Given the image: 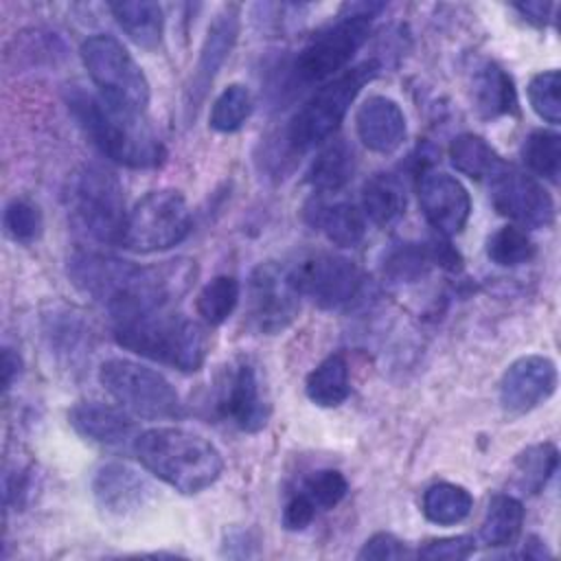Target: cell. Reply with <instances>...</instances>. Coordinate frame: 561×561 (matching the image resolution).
Segmentation results:
<instances>
[{
  "label": "cell",
  "instance_id": "1",
  "mask_svg": "<svg viewBox=\"0 0 561 561\" xmlns=\"http://www.w3.org/2000/svg\"><path fill=\"white\" fill-rule=\"evenodd\" d=\"M195 274V261L188 259L136 265L94 250H79L68 259L72 285L103 305L114 322L171 309L188 291Z\"/></svg>",
  "mask_w": 561,
  "mask_h": 561
},
{
  "label": "cell",
  "instance_id": "2",
  "mask_svg": "<svg viewBox=\"0 0 561 561\" xmlns=\"http://www.w3.org/2000/svg\"><path fill=\"white\" fill-rule=\"evenodd\" d=\"M131 449L149 473L184 495L213 486L224 471L221 451L202 434L184 427L145 430Z\"/></svg>",
  "mask_w": 561,
  "mask_h": 561
},
{
  "label": "cell",
  "instance_id": "3",
  "mask_svg": "<svg viewBox=\"0 0 561 561\" xmlns=\"http://www.w3.org/2000/svg\"><path fill=\"white\" fill-rule=\"evenodd\" d=\"M70 114L90 142L112 162L129 169H153L162 164L167 151L156 131L142 121L105 103L99 94L72 88L66 94Z\"/></svg>",
  "mask_w": 561,
  "mask_h": 561
},
{
  "label": "cell",
  "instance_id": "4",
  "mask_svg": "<svg viewBox=\"0 0 561 561\" xmlns=\"http://www.w3.org/2000/svg\"><path fill=\"white\" fill-rule=\"evenodd\" d=\"M114 337L123 348L182 373L199 370L208 353L204 327L171 309L121 320L114 324Z\"/></svg>",
  "mask_w": 561,
  "mask_h": 561
},
{
  "label": "cell",
  "instance_id": "5",
  "mask_svg": "<svg viewBox=\"0 0 561 561\" xmlns=\"http://www.w3.org/2000/svg\"><path fill=\"white\" fill-rule=\"evenodd\" d=\"M383 9V4L362 2L346 4L337 22L318 31L296 55L291 64V77L302 83H327L346 70V64L364 46L370 35L373 20Z\"/></svg>",
  "mask_w": 561,
  "mask_h": 561
},
{
  "label": "cell",
  "instance_id": "6",
  "mask_svg": "<svg viewBox=\"0 0 561 561\" xmlns=\"http://www.w3.org/2000/svg\"><path fill=\"white\" fill-rule=\"evenodd\" d=\"M379 68L377 59H366L322 83L318 92H313L311 99L291 116L285 134L287 147L291 151H307L327 142L342 125L362 88L377 77Z\"/></svg>",
  "mask_w": 561,
  "mask_h": 561
},
{
  "label": "cell",
  "instance_id": "7",
  "mask_svg": "<svg viewBox=\"0 0 561 561\" xmlns=\"http://www.w3.org/2000/svg\"><path fill=\"white\" fill-rule=\"evenodd\" d=\"M66 204L72 224L94 241L118 243L125 228V195L121 180L101 164H83L70 175Z\"/></svg>",
  "mask_w": 561,
  "mask_h": 561
},
{
  "label": "cell",
  "instance_id": "8",
  "mask_svg": "<svg viewBox=\"0 0 561 561\" xmlns=\"http://www.w3.org/2000/svg\"><path fill=\"white\" fill-rule=\"evenodd\" d=\"M79 53L105 103L121 112L145 116L151 99L147 75L116 37L101 33L92 35L81 44Z\"/></svg>",
  "mask_w": 561,
  "mask_h": 561
},
{
  "label": "cell",
  "instance_id": "9",
  "mask_svg": "<svg viewBox=\"0 0 561 561\" xmlns=\"http://www.w3.org/2000/svg\"><path fill=\"white\" fill-rule=\"evenodd\" d=\"M99 381L105 392L131 416L147 421L180 419L182 401L171 381L158 370L134 359L112 357L99 368Z\"/></svg>",
  "mask_w": 561,
  "mask_h": 561
},
{
  "label": "cell",
  "instance_id": "10",
  "mask_svg": "<svg viewBox=\"0 0 561 561\" xmlns=\"http://www.w3.org/2000/svg\"><path fill=\"white\" fill-rule=\"evenodd\" d=\"M188 232L191 210L184 195L175 188H156L127 213L121 245L138 254H151L182 243Z\"/></svg>",
  "mask_w": 561,
  "mask_h": 561
},
{
  "label": "cell",
  "instance_id": "11",
  "mask_svg": "<svg viewBox=\"0 0 561 561\" xmlns=\"http://www.w3.org/2000/svg\"><path fill=\"white\" fill-rule=\"evenodd\" d=\"M300 298H309L320 309H344L359 298L364 276L359 267L340 254L318 252L289 270Z\"/></svg>",
  "mask_w": 561,
  "mask_h": 561
},
{
  "label": "cell",
  "instance_id": "12",
  "mask_svg": "<svg viewBox=\"0 0 561 561\" xmlns=\"http://www.w3.org/2000/svg\"><path fill=\"white\" fill-rule=\"evenodd\" d=\"M248 324L259 333H280L300 311V294L289 270L276 263H261L248 278Z\"/></svg>",
  "mask_w": 561,
  "mask_h": 561
},
{
  "label": "cell",
  "instance_id": "13",
  "mask_svg": "<svg viewBox=\"0 0 561 561\" xmlns=\"http://www.w3.org/2000/svg\"><path fill=\"white\" fill-rule=\"evenodd\" d=\"M489 184L493 208L513 226L546 228L554 221V199L535 175L504 164Z\"/></svg>",
  "mask_w": 561,
  "mask_h": 561
},
{
  "label": "cell",
  "instance_id": "14",
  "mask_svg": "<svg viewBox=\"0 0 561 561\" xmlns=\"http://www.w3.org/2000/svg\"><path fill=\"white\" fill-rule=\"evenodd\" d=\"M217 412L237 430L254 434L265 427L270 419V403L265 399L256 366L239 359L228 368L217 392Z\"/></svg>",
  "mask_w": 561,
  "mask_h": 561
},
{
  "label": "cell",
  "instance_id": "15",
  "mask_svg": "<svg viewBox=\"0 0 561 561\" xmlns=\"http://www.w3.org/2000/svg\"><path fill=\"white\" fill-rule=\"evenodd\" d=\"M557 383V364L548 355H524L515 359L500 379V405L508 414H526L548 401Z\"/></svg>",
  "mask_w": 561,
  "mask_h": 561
},
{
  "label": "cell",
  "instance_id": "16",
  "mask_svg": "<svg viewBox=\"0 0 561 561\" xmlns=\"http://www.w3.org/2000/svg\"><path fill=\"white\" fill-rule=\"evenodd\" d=\"M419 204L427 224L443 237L458 234L471 215L469 191L458 178L438 169L421 173Z\"/></svg>",
  "mask_w": 561,
  "mask_h": 561
},
{
  "label": "cell",
  "instance_id": "17",
  "mask_svg": "<svg viewBox=\"0 0 561 561\" xmlns=\"http://www.w3.org/2000/svg\"><path fill=\"white\" fill-rule=\"evenodd\" d=\"M239 18H241L239 7L228 4L210 22L204 44L199 48L195 72L186 88V105L184 107L188 114L197 112V107L206 99L208 88L213 85L217 72L221 70L224 61L228 59V55L237 42V35H239Z\"/></svg>",
  "mask_w": 561,
  "mask_h": 561
},
{
  "label": "cell",
  "instance_id": "18",
  "mask_svg": "<svg viewBox=\"0 0 561 561\" xmlns=\"http://www.w3.org/2000/svg\"><path fill=\"white\" fill-rule=\"evenodd\" d=\"M92 493L105 513L127 517L147 506L153 489L149 480L134 467L125 462H107L96 471Z\"/></svg>",
  "mask_w": 561,
  "mask_h": 561
},
{
  "label": "cell",
  "instance_id": "19",
  "mask_svg": "<svg viewBox=\"0 0 561 561\" xmlns=\"http://www.w3.org/2000/svg\"><path fill=\"white\" fill-rule=\"evenodd\" d=\"M70 425L75 427L77 434L83 438L110 447V449H121L131 445L136 440V423L131 421L129 412L123 408H114L101 401H81L72 405L70 414Z\"/></svg>",
  "mask_w": 561,
  "mask_h": 561
},
{
  "label": "cell",
  "instance_id": "20",
  "mask_svg": "<svg viewBox=\"0 0 561 561\" xmlns=\"http://www.w3.org/2000/svg\"><path fill=\"white\" fill-rule=\"evenodd\" d=\"M355 129L366 149L375 153H392L408 134L405 114L397 101L383 94L368 96L355 114Z\"/></svg>",
  "mask_w": 561,
  "mask_h": 561
},
{
  "label": "cell",
  "instance_id": "21",
  "mask_svg": "<svg viewBox=\"0 0 561 561\" xmlns=\"http://www.w3.org/2000/svg\"><path fill=\"white\" fill-rule=\"evenodd\" d=\"M307 221L337 248H355L366 234V217L351 202L313 199L305 208Z\"/></svg>",
  "mask_w": 561,
  "mask_h": 561
},
{
  "label": "cell",
  "instance_id": "22",
  "mask_svg": "<svg viewBox=\"0 0 561 561\" xmlns=\"http://www.w3.org/2000/svg\"><path fill=\"white\" fill-rule=\"evenodd\" d=\"M110 11L123 33L140 48L153 50L162 44L164 13L158 2L149 0H125L112 2Z\"/></svg>",
  "mask_w": 561,
  "mask_h": 561
},
{
  "label": "cell",
  "instance_id": "23",
  "mask_svg": "<svg viewBox=\"0 0 561 561\" xmlns=\"http://www.w3.org/2000/svg\"><path fill=\"white\" fill-rule=\"evenodd\" d=\"M473 101L482 118L517 114V90L513 77L497 64H484L473 79Z\"/></svg>",
  "mask_w": 561,
  "mask_h": 561
},
{
  "label": "cell",
  "instance_id": "24",
  "mask_svg": "<svg viewBox=\"0 0 561 561\" xmlns=\"http://www.w3.org/2000/svg\"><path fill=\"white\" fill-rule=\"evenodd\" d=\"M362 213L377 226H392L405 213L403 182L392 173H375L362 188Z\"/></svg>",
  "mask_w": 561,
  "mask_h": 561
},
{
  "label": "cell",
  "instance_id": "25",
  "mask_svg": "<svg viewBox=\"0 0 561 561\" xmlns=\"http://www.w3.org/2000/svg\"><path fill=\"white\" fill-rule=\"evenodd\" d=\"M355 173V153L344 140H331L313 158L307 182L320 193L342 191Z\"/></svg>",
  "mask_w": 561,
  "mask_h": 561
},
{
  "label": "cell",
  "instance_id": "26",
  "mask_svg": "<svg viewBox=\"0 0 561 561\" xmlns=\"http://www.w3.org/2000/svg\"><path fill=\"white\" fill-rule=\"evenodd\" d=\"M305 392L320 408H337L351 394L348 364L342 353L324 357L307 377Z\"/></svg>",
  "mask_w": 561,
  "mask_h": 561
},
{
  "label": "cell",
  "instance_id": "27",
  "mask_svg": "<svg viewBox=\"0 0 561 561\" xmlns=\"http://www.w3.org/2000/svg\"><path fill=\"white\" fill-rule=\"evenodd\" d=\"M524 526V506L508 493H497L489 500L480 537L491 548H504L517 541Z\"/></svg>",
  "mask_w": 561,
  "mask_h": 561
},
{
  "label": "cell",
  "instance_id": "28",
  "mask_svg": "<svg viewBox=\"0 0 561 561\" xmlns=\"http://www.w3.org/2000/svg\"><path fill=\"white\" fill-rule=\"evenodd\" d=\"M449 160L456 171L473 180H491L506 162L500 153L476 134H460L449 145Z\"/></svg>",
  "mask_w": 561,
  "mask_h": 561
},
{
  "label": "cell",
  "instance_id": "29",
  "mask_svg": "<svg viewBox=\"0 0 561 561\" xmlns=\"http://www.w3.org/2000/svg\"><path fill=\"white\" fill-rule=\"evenodd\" d=\"M423 515L436 526L460 524L473 508L471 493L454 482H436L423 493Z\"/></svg>",
  "mask_w": 561,
  "mask_h": 561
},
{
  "label": "cell",
  "instance_id": "30",
  "mask_svg": "<svg viewBox=\"0 0 561 561\" xmlns=\"http://www.w3.org/2000/svg\"><path fill=\"white\" fill-rule=\"evenodd\" d=\"M559 465V451L552 443H539L526 447L515 458V484L522 493H539L554 476Z\"/></svg>",
  "mask_w": 561,
  "mask_h": 561
},
{
  "label": "cell",
  "instance_id": "31",
  "mask_svg": "<svg viewBox=\"0 0 561 561\" xmlns=\"http://www.w3.org/2000/svg\"><path fill=\"white\" fill-rule=\"evenodd\" d=\"M239 298H241L239 280L230 274H219L202 287L195 300V309H197V316L204 320V324L219 327L232 316V311L239 305Z\"/></svg>",
  "mask_w": 561,
  "mask_h": 561
},
{
  "label": "cell",
  "instance_id": "32",
  "mask_svg": "<svg viewBox=\"0 0 561 561\" xmlns=\"http://www.w3.org/2000/svg\"><path fill=\"white\" fill-rule=\"evenodd\" d=\"M524 164L539 178L557 184L561 173V136L550 129H535L522 147Z\"/></svg>",
  "mask_w": 561,
  "mask_h": 561
},
{
  "label": "cell",
  "instance_id": "33",
  "mask_svg": "<svg viewBox=\"0 0 561 561\" xmlns=\"http://www.w3.org/2000/svg\"><path fill=\"white\" fill-rule=\"evenodd\" d=\"M254 99L252 92L241 83H230L221 90L210 107V127L221 134H232L245 125L252 116Z\"/></svg>",
  "mask_w": 561,
  "mask_h": 561
},
{
  "label": "cell",
  "instance_id": "34",
  "mask_svg": "<svg viewBox=\"0 0 561 561\" xmlns=\"http://www.w3.org/2000/svg\"><path fill=\"white\" fill-rule=\"evenodd\" d=\"M486 256L502 267H515L535 256V243L519 226H502L486 239Z\"/></svg>",
  "mask_w": 561,
  "mask_h": 561
},
{
  "label": "cell",
  "instance_id": "35",
  "mask_svg": "<svg viewBox=\"0 0 561 561\" xmlns=\"http://www.w3.org/2000/svg\"><path fill=\"white\" fill-rule=\"evenodd\" d=\"M2 224H4V232L15 243H33L44 228L39 206L26 197H15L7 204Z\"/></svg>",
  "mask_w": 561,
  "mask_h": 561
},
{
  "label": "cell",
  "instance_id": "36",
  "mask_svg": "<svg viewBox=\"0 0 561 561\" xmlns=\"http://www.w3.org/2000/svg\"><path fill=\"white\" fill-rule=\"evenodd\" d=\"M561 79L557 70L537 72L528 83V101L539 118L550 125H559L561 121V101H559Z\"/></svg>",
  "mask_w": 561,
  "mask_h": 561
},
{
  "label": "cell",
  "instance_id": "37",
  "mask_svg": "<svg viewBox=\"0 0 561 561\" xmlns=\"http://www.w3.org/2000/svg\"><path fill=\"white\" fill-rule=\"evenodd\" d=\"M434 261V243L425 248L423 243H401L386 259V270L397 280H412L421 276Z\"/></svg>",
  "mask_w": 561,
  "mask_h": 561
},
{
  "label": "cell",
  "instance_id": "38",
  "mask_svg": "<svg viewBox=\"0 0 561 561\" xmlns=\"http://www.w3.org/2000/svg\"><path fill=\"white\" fill-rule=\"evenodd\" d=\"M311 502L322 508V511H329V508H335L346 491H348V482L344 478V473H340L337 469H322V471H316L311 473L307 480H305V489H302Z\"/></svg>",
  "mask_w": 561,
  "mask_h": 561
},
{
  "label": "cell",
  "instance_id": "39",
  "mask_svg": "<svg viewBox=\"0 0 561 561\" xmlns=\"http://www.w3.org/2000/svg\"><path fill=\"white\" fill-rule=\"evenodd\" d=\"M476 550V539L469 535H456V537H443L432 539L423 548H419L421 559H447V561H460L471 557Z\"/></svg>",
  "mask_w": 561,
  "mask_h": 561
},
{
  "label": "cell",
  "instance_id": "40",
  "mask_svg": "<svg viewBox=\"0 0 561 561\" xmlns=\"http://www.w3.org/2000/svg\"><path fill=\"white\" fill-rule=\"evenodd\" d=\"M408 554L405 546L390 533H375L357 552V559H403Z\"/></svg>",
  "mask_w": 561,
  "mask_h": 561
},
{
  "label": "cell",
  "instance_id": "41",
  "mask_svg": "<svg viewBox=\"0 0 561 561\" xmlns=\"http://www.w3.org/2000/svg\"><path fill=\"white\" fill-rule=\"evenodd\" d=\"M316 511L318 506L311 502V497L302 491V493H296L287 504H285V511H283V526L287 530H305L313 517H316Z\"/></svg>",
  "mask_w": 561,
  "mask_h": 561
},
{
  "label": "cell",
  "instance_id": "42",
  "mask_svg": "<svg viewBox=\"0 0 561 561\" xmlns=\"http://www.w3.org/2000/svg\"><path fill=\"white\" fill-rule=\"evenodd\" d=\"M515 9L524 15V20H528V22H533V24H537V26H543V24H548V20L552 18L550 11L554 9V4L535 0V2H519V4H515Z\"/></svg>",
  "mask_w": 561,
  "mask_h": 561
},
{
  "label": "cell",
  "instance_id": "43",
  "mask_svg": "<svg viewBox=\"0 0 561 561\" xmlns=\"http://www.w3.org/2000/svg\"><path fill=\"white\" fill-rule=\"evenodd\" d=\"M18 373H20V357L11 348H4L2 351V383H4V390L11 388Z\"/></svg>",
  "mask_w": 561,
  "mask_h": 561
}]
</instances>
